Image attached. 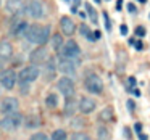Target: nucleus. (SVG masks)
<instances>
[{"mask_svg":"<svg viewBox=\"0 0 150 140\" xmlns=\"http://www.w3.org/2000/svg\"><path fill=\"white\" fill-rule=\"evenodd\" d=\"M26 37L31 44H36V45H44L50 37V27L49 26H40V24H29L26 31Z\"/></svg>","mask_w":150,"mask_h":140,"instance_id":"nucleus-1","label":"nucleus"},{"mask_svg":"<svg viewBox=\"0 0 150 140\" xmlns=\"http://www.w3.org/2000/svg\"><path fill=\"white\" fill-rule=\"evenodd\" d=\"M24 122V117L20 111L16 113H11V114H5L4 119H0V127L7 132H13V130L20 129L21 124Z\"/></svg>","mask_w":150,"mask_h":140,"instance_id":"nucleus-2","label":"nucleus"},{"mask_svg":"<svg viewBox=\"0 0 150 140\" xmlns=\"http://www.w3.org/2000/svg\"><path fill=\"white\" fill-rule=\"evenodd\" d=\"M24 10H26L28 16L34 18V20H40V18H44L47 15V8L42 0H29L26 4V7H24Z\"/></svg>","mask_w":150,"mask_h":140,"instance_id":"nucleus-3","label":"nucleus"},{"mask_svg":"<svg viewBox=\"0 0 150 140\" xmlns=\"http://www.w3.org/2000/svg\"><path fill=\"white\" fill-rule=\"evenodd\" d=\"M58 53H60V56H65V58H69V60H79V56H81V47L78 45L76 40L69 39L68 42H65L63 49Z\"/></svg>","mask_w":150,"mask_h":140,"instance_id":"nucleus-4","label":"nucleus"},{"mask_svg":"<svg viewBox=\"0 0 150 140\" xmlns=\"http://www.w3.org/2000/svg\"><path fill=\"white\" fill-rule=\"evenodd\" d=\"M81 65L79 60H69L65 58V56H58V69L60 72H63L65 76H76V69Z\"/></svg>","mask_w":150,"mask_h":140,"instance_id":"nucleus-5","label":"nucleus"},{"mask_svg":"<svg viewBox=\"0 0 150 140\" xmlns=\"http://www.w3.org/2000/svg\"><path fill=\"white\" fill-rule=\"evenodd\" d=\"M84 85H86V90L91 92V94H102L103 92V81L100 79V76L97 74H89L87 77L84 79Z\"/></svg>","mask_w":150,"mask_h":140,"instance_id":"nucleus-6","label":"nucleus"},{"mask_svg":"<svg viewBox=\"0 0 150 140\" xmlns=\"http://www.w3.org/2000/svg\"><path fill=\"white\" fill-rule=\"evenodd\" d=\"M40 76V69L37 68V65H29L26 66V68H23L20 71V74H18V81L21 82H34L37 77Z\"/></svg>","mask_w":150,"mask_h":140,"instance_id":"nucleus-7","label":"nucleus"},{"mask_svg":"<svg viewBox=\"0 0 150 140\" xmlns=\"http://www.w3.org/2000/svg\"><path fill=\"white\" fill-rule=\"evenodd\" d=\"M57 89H58L60 94L65 95L66 98L74 95V82H73V79L68 77V76H66V77H62L57 82Z\"/></svg>","mask_w":150,"mask_h":140,"instance_id":"nucleus-8","label":"nucleus"},{"mask_svg":"<svg viewBox=\"0 0 150 140\" xmlns=\"http://www.w3.org/2000/svg\"><path fill=\"white\" fill-rule=\"evenodd\" d=\"M20 110V101H18V98L15 97H7L2 100V103H0V111L4 114H11V113H16V111Z\"/></svg>","mask_w":150,"mask_h":140,"instance_id":"nucleus-9","label":"nucleus"},{"mask_svg":"<svg viewBox=\"0 0 150 140\" xmlns=\"http://www.w3.org/2000/svg\"><path fill=\"white\" fill-rule=\"evenodd\" d=\"M16 81H18V74L13 71V69H7V71H4L2 76H0V82H2L4 89H7V90L15 89Z\"/></svg>","mask_w":150,"mask_h":140,"instance_id":"nucleus-10","label":"nucleus"},{"mask_svg":"<svg viewBox=\"0 0 150 140\" xmlns=\"http://www.w3.org/2000/svg\"><path fill=\"white\" fill-rule=\"evenodd\" d=\"M57 71H58V63L53 56H49L45 66H44V77L45 81H53L57 77Z\"/></svg>","mask_w":150,"mask_h":140,"instance_id":"nucleus-11","label":"nucleus"},{"mask_svg":"<svg viewBox=\"0 0 150 140\" xmlns=\"http://www.w3.org/2000/svg\"><path fill=\"white\" fill-rule=\"evenodd\" d=\"M47 60H49V50L42 45H40L39 49H36L29 55V61L33 63V65H40V63H45Z\"/></svg>","mask_w":150,"mask_h":140,"instance_id":"nucleus-12","label":"nucleus"},{"mask_svg":"<svg viewBox=\"0 0 150 140\" xmlns=\"http://www.w3.org/2000/svg\"><path fill=\"white\" fill-rule=\"evenodd\" d=\"M28 27H29V24H28L24 20H18L15 24H11L10 34H11V36H15V37H24V36H26Z\"/></svg>","mask_w":150,"mask_h":140,"instance_id":"nucleus-13","label":"nucleus"},{"mask_svg":"<svg viewBox=\"0 0 150 140\" xmlns=\"http://www.w3.org/2000/svg\"><path fill=\"white\" fill-rule=\"evenodd\" d=\"M95 106H97V103H95V100H94V98H91V97H82L81 100H79V103H78L79 111L84 113V114L92 113V111L95 110Z\"/></svg>","mask_w":150,"mask_h":140,"instance_id":"nucleus-14","label":"nucleus"},{"mask_svg":"<svg viewBox=\"0 0 150 140\" xmlns=\"http://www.w3.org/2000/svg\"><path fill=\"white\" fill-rule=\"evenodd\" d=\"M24 7H26V5L21 4V0H10V2L7 4V11L11 13V15H15L16 18H20L23 13H26Z\"/></svg>","mask_w":150,"mask_h":140,"instance_id":"nucleus-15","label":"nucleus"},{"mask_svg":"<svg viewBox=\"0 0 150 140\" xmlns=\"http://www.w3.org/2000/svg\"><path fill=\"white\" fill-rule=\"evenodd\" d=\"M60 27H62V32L65 34V36H73L74 31H76L74 21H73L69 16H62L60 18Z\"/></svg>","mask_w":150,"mask_h":140,"instance_id":"nucleus-16","label":"nucleus"},{"mask_svg":"<svg viewBox=\"0 0 150 140\" xmlns=\"http://www.w3.org/2000/svg\"><path fill=\"white\" fill-rule=\"evenodd\" d=\"M13 55V45L8 40H0V58L2 60H8Z\"/></svg>","mask_w":150,"mask_h":140,"instance_id":"nucleus-17","label":"nucleus"},{"mask_svg":"<svg viewBox=\"0 0 150 140\" xmlns=\"http://www.w3.org/2000/svg\"><path fill=\"white\" fill-rule=\"evenodd\" d=\"M24 126H26V129H36V127L40 126V119L37 114H29V116L24 119Z\"/></svg>","mask_w":150,"mask_h":140,"instance_id":"nucleus-18","label":"nucleus"},{"mask_svg":"<svg viewBox=\"0 0 150 140\" xmlns=\"http://www.w3.org/2000/svg\"><path fill=\"white\" fill-rule=\"evenodd\" d=\"M111 119H113V108L111 106L103 108V110L98 113V121H102V122H110Z\"/></svg>","mask_w":150,"mask_h":140,"instance_id":"nucleus-19","label":"nucleus"},{"mask_svg":"<svg viewBox=\"0 0 150 140\" xmlns=\"http://www.w3.org/2000/svg\"><path fill=\"white\" fill-rule=\"evenodd\" d=\"M74 111H76V101L73 100L71 97H68V98H66V101H65L63 113H65V116H73V114H74Z\"/></svg>","mask_w":150,"mask_h":140,"instance_id":"nucleus-20","label":"nucleus"},{"mask_svg":"<svg viewBox=\"0 0 150 140\" xmlns=\"http://www.w3.org/2000/svg\"><path fill=\"white\" fill-rule=\"evenodd\" d=\"M79 32H81V36L84 37V39L91 40V42H94L95 40V34L91 31V27L86 26V24H81V27H79Z\"/></svg>","mask_w":150,"mask_h":140,"instance_id":"nucleus-21","label":"nucleus"},{"mask_svg":"<svg viewBox=\"0 0 150 140\" xmlns=\"http://www.w3.org/2000/svg\"><path fill=\"white\" fill-rule=\"evenodd\" d=\"M63 45H65V42H63V37L58 34H55V36H52V47L55 52H60V50L63 49Z\"/></svg>","mask_w":150,"mask_h":140,"instance_id":"nucleus-22","label":"nucleus"},{"mask_svg":"<svg viewBox=\"0 0 150 140\" xmlns=\"http://www.w3.org/2000/svg\"><path fill=\"white\" fill-rule=\"evenodd\" d=\"M45 106L47 108H52V110L58 106V95H57V94H49V95H47V97H45Z\"/></svg>","mask_w":150,"mask_h":140,"instance_id":"nucleus-23","label":"nucleus"},{"mask_svg":"<svg viewBox=\"0 0 150 140\" xmlns=\"http://www.w3.org/2000/svg\"><path fill=\"white\" fill-rule=\"evenodd\" d=\"M97 139L98 140H111V134L107 127L103 126H98L97 127Z\"/></svg>","mask_w":150,"mask_h":140,"instance_id":"nucleus-24","label":"nucleus"},{"mask_svg":"<svg viewBox=\"0 0 150 140\" xmlns=\"http://www.w3.org/2000/svg\"><path fill=\"white\" fill-rule=\"evenodd\" d=\"M86 10H87V16L91 18V21L95 24V23L98 21V16H97V11H95V8L92 7L91 4H86Z\"/></svg>","mask_w":150,"mask_h":140,"instance_id":"nucleus-25","label":"nucleus"},{"mask_svg":"<svg viewBox=\"0 0 150 140\" xmlns=\"http://www.w3.org/2000/svg\"><path fill=\"white\" fill-rule=\"evenodd\" d=\"M50 140H66V132L63 129H57L52 132V137Z\"/></svg>","mask_w":150,"mask_h":140,"instance_id":"nucleus-26","label":"nucleus"},{"mask_svg":"<svg viewBox=\"0 0 150 140\" xmlns=\"http://www.w3.org/2000/svg\"><path fill=\"white\" fill-rule=\"evenodd\" d=\"M71 140H91V137L84 132H74L71 135Z\"/></svg>","mask_w":150,"mask_h":140,"instance_id":"nucleus-27","label":"nucleus"},{"mask_svg":"<svg viewBox=\"0 0 150 140\" xmlns=\"http://www.w3.org/2000/svg\"><path fill=\"white\" fill-rule=\"evenodd\" d=\"M29 82H21L20 81V92H21V94H23V95H28V94H29Z\"/></svg>","mask_w":150,"mask_h":140,"instance_id":"nucleus-28","label":"nucleus"},{"mask_svg":"<svg viewBox=\"0 0 150 140\" xmlns=\"http://www.w3.org/2000/svg\"><path fill=\"white\" fill-rule=\"evenodd\" d=\"M126 84H127V90H132L134 87H136V84H137V81H136V77H132V76H131V77H127V81H126Z\"/></svg>","mask_w":150,"mask_h":140,"instance_id":"nucleus-29","label":"nucleus"},{"mask_svg":"<svg viewBox=\"0 0 150 140\" xmlns=\"http://www.w3.org/2000/svg\"><path fill=\"white\" fill-rule=\"evenodd\" d=\"M29 140H50V139L45 135V134H42V132H37V134H34V135L31 137Z\"/></svg>","mask_w":150,"mask_h":140,"instance_id":"nucleus-30","label":"nucleus"},{"mask_svg":"<svg viewBox=\"0 0 150 140\" xmlns=\"http://www.w3.org/2000/svg\"><path fill=\"white\" fill-rule=\"evenodd\" d=\"M103 21H105V29L110 32V31H111V23H110V18H108L107 11H103Z\"/></svg>","mask_w":150,"mask_h":140,"instance_id":"nucleus-31","label":"nucleus"},{"mask_svg":"<svg viewBox=\"0 0 150 140\" xmlns=\"http://www.w3.org/2000/svg\"><path fill=\"white\" fill-rule=\"evenodd\" d=\"M136 36H139V37L145 36V27H144V26H137L136 27Z\"/></svg>","mask_w":150,"mask_h":140,"instance_id":"nucleus-32","label":"nucleus"},{"mask_svg":"<svg viewBox=\"0 0 150 140\" xmlns=\"http://www.w3.org/2000/svg\"><path fill=\"white\" fill-rule=\"evenodd\" d=\"M134 130H136L137 134H142V124H140V122H136V124H134Z\"/></svg>","mask_w":150,"mask_h":140,"instance_id":"nucleus-33","label":"nucleus"},{"mask_svg":"<svg viewBox=\"0 0 150 140\" xmlns=\"http://www.w3.org/2000/svg\"><path fill=\"white\" fill-rule=\"evenodd\" d=\"M120 32L123 34V36H126V34L129 32V29H127V26H126V24H123V26L120 27Z\"/></svg>","mask_w":150,"mask_h":140,"instance_id":"nucleus-34","label":"nucleus"},{"mask_svg":"<svg viewBox=\"0 0 150 140\" xmlns=\"http://www.w3.org/2000/svg\"><path fill=\"white\" fill-rule=\"evenodd\" d=\"M134 47H136V50H139V52H140V50L144 49V44L140 42V40H137V42H134Z\"/></svg>","mask_w":150,"mask_h":140,"instance_id":"nucleus-35","label":"nucleus"},{"mask_svg":"<svg viewBox=\"0 0 150 140\" xmlns=\"http://www.w3.org/2000/svg\"><path fill=\"white\" fill-rule=\"evenodd\" d=\"M127 10H129L131 13H136L137 8H136V5H134V4H127Z\"/></svg>","mask_w":150,"mask_h":140,"instance_id":"nucleus-36","label":"nucleus"},{"mask_svg":"<svg viewBox=\"0 0 150 140\" xmlns=\"http://www.w3.org/2000/svg\"><path fill=\"white\" fill-rule=\"evenodd\" d=\"M127 108H129V111H134V101L132 100H127Z\"/></svg>","mask_w":150,"mask_h":140,"instance_id":"nucleus-37","label":"nucleus"},{"mask_svg":"<svg viewBox=\"0 0 150 140\" xmlns=\"http://www.w3.org/2000/svg\"><path fill=\"white\" fill-rule=\"evenodd\" d=\"M94 34H95V40H98V39L102 37V32H100V31H94Z\"/></svg>","mask_w":150,"mask_h":140,"instance_id":"nucleus-38","label":"nucleus"},{"mask_svg":"<svg viewBox=\"0 0 150 140\" xmlns=\"http://www.w3.org/2000/svg\"><path fill=\"white\" fill-rule=\"evenodd\" d=\"M139 139L140 140H147V135H145V134H139Z\"/></svg>","mask_w":150,"mask_h":140,"instance_id":"nucleus-39","label":"nucleus"},{"mask_svg":"<svg viewBox=\"0 0 150 140\" xmlns=\"http://www.w3.org/2000/svg\"><path fill=\"white\" fill-rule=\"evenodd\" d=\"M73 2H74V7H78V5L81 4V0H73Z\"/></svg>","mask_w":150,"mask_h":140,"instance_id":"nucleus-40","label":"nucleus"},{"mask_svg":"<svg viewBox=\"0 0 150 140\" xmlns=\"http://www.w3.org/2000/svg\"><path fill=\"white\" fill-rule=\"evenodd\" d=\"M139 2H140V4H145V0H139Z\"/></svg>","mask_w":150,"mask_h":140,"instance_id":"nucleus-41","label":"nucleus"},{"mask_svg":"<svg viewBox=\"0 0 150 140\" xmlns=\"http://www.w3.org/2000/svg\"><path fill=\"white\" fill-rule=\"evenodd\" d=\"M2 72H4V71H0V76H2Z\"/></svg>","mask_w":150,"mask_h":140,"instance_id":"nucleus-42","label":"nucleus"},{"mask_svg":"<svg viewBox=\"0 0 150 140\" xmlns=\"http://www.w3.org/2000/svg\"><path fill=\"white\" fill-rule=\"evenodd\" d=\"M0 5H2V0H0Z\"/></svg>","mask_w":150,"mask_h":140,"instance_id":"nucleus-43","label":"nucleus"}]
</instances>
